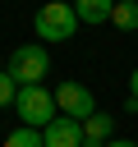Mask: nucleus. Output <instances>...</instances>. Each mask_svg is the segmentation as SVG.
Segmentation results:
<instances>
[{"instance_id":"obj_6","label":"nucleus","mask_w":138,"mask_h":147,"mask_svg":"<svg viewBox=\"0 0 138 147\" xmlns=\"http://www.w3.org/2000/svg\"><path fill=\"white\" fill-rule=\"evenodd\" d=\"M110 138H115V115L97 110V115L83 119V147H106Z\"/></svg>"},{"instance_id":"obj_10","label":"nucleus","mask_w":138,"mask_h":147,"mask_svg":"<svg viewBox=\"0 0 138 147\" xmlns=\"http://www.w3.org/2000/svg\"><path fill=\"white\" fill-rule=\"evenodd\" d=\"M18 101V83L9 78V69H0V106H14Z\"/></svg>"},{"instance_id":"obj_1","label":"nucleus","mask_w":138,"mask_h":147,"mask_svg":"<svg viewBox=\"0 0 138 147\" xmlns=\"http://www.w3.org/2000/svg\"><path fill=\"white\" fill-rule=\"evenodd\" d=\"M32 28H37L41 41H69V37L78 32V14H74V5H64V0H46V5L37 9Z\"/></svg>"},{"instance_id":"obj_2","label":"nucleus","mask_w":138,"mask_h":147,"mask_svg":"<svg viewBox=\"0 0 138 147\" xmlns=\"http://www.w3.org/2000/svg\"><path fill=\"white\" fill-rule=\"evenodd\" d=\"M46 74H51V55H46V46H41V41L18 46V51L9 55V78H14L18 87H37Z\"/></svg>"},{"instance_id":"obj_11","label":"nucleus","mask_w":138,"mask_h":147,"mask_svg":"<svg viewBox=\"0 0 138 147\" xmlns=\"http://www.w3.org/2000/svg\"><path fill=\"white\" fill-rule=\"evenodd\" d=\"M106 147H138V142H129V138H110Z\"/></svg>"},{"instance_id":"obj_4","label":"nucleus","mask_w":138,"mask_h":147,"mask_svg":"<svg viewBox=\"0 0 138 147\" xmlns=\"http://www.w3.org/2000/svg\"><path fill=\"white\" fill-rule=\"evenodd\" d=\"M55 106H60V115H69V119H87V115H97V96H92V87H83V83H60L55 87Z\"/></svg>"},{"instance_id":"obj_9","label":"nucleus","mask_w":138,"mask_h":147,"mask_svg":"<svg viewBox=\"0 0 138 147\" xmlns=\"http://www.w3.org/2000/svg\"><path fill=\"white\" fill-rule=\"evenodd\" d=\"M0 147H46V138H41V129H28V124H18Z\"/></svg>"},{"instance_id":"obj_3","label":"nucleus","mask_w":138,"mask_h":147,"mask_svg":"<svg viewBox=\"0 0 138 147\" xmlns=\"http://www.w3.org/2000/svg\"><path fill=\"white\" fill-rule=\"evenodd\" d=\"M14 106H18V119H23L28 129H46V124L55 119V110H60V106H55V92H46L41 83H37V87H18V101H14Z\"/></svg>"},{"instance_id":"obj_5","label":"nucleus","mask_w":138,"mask_h":147,"mask_svg":"<svg viewBox=\"0 0 138 147\" xmlns=\"http://www.w3.org/2000/svg\"><path fill=\"white\" fill-rule=\"evenodd\" d=\"M41 138H46V147H83V124L69 119V115H55L41 129Z\"/></svg>"},{"instance_id":"obj_12","label":"nucleus","mask_w":138,"mask_h":147,"mask_svg":"<svg viewBox=\"0 0 138 147\" xmlns=\"http://www.w3.org/2000/svg\"><path fill=\"white\" fill-rule=\"evenodd\" d=\"M129 96H138V69L129 74Z\"/></svg>"},{"instance_id":"obj_7","label":"nucleus","mask_w":138,"mask_h":147,"mask_svg":"<svg viewBox=\"0 0 138 147\" xmlns=\"http://www.w3.org/2000/svg\"><path fill=\"white\" fill-rule=\"evenodd\" d=\"M110 9H115V0H74L78 23H110Z\"/></svg>"},{"instance_id":"obj_8","label":"nucleus","mask_w":138,"mask_h":147,"mask_svg":"<svg viewBox=\"0 0 138 147\" xmlns=\"http://www.w3.org/2000/svg\"><path fill=\"white\" fill-rule=\"evenodd\" d=\"M110 23H115V28H124V32H133V28H138V0H115Z\"/></svg>"}]
</instances>
